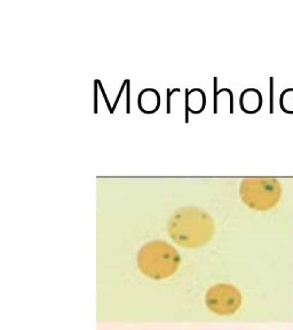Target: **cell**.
I'll return each instance as SVG.
<instances>
[{
  "label": "cell",
  "mask_w": 293,
  "mask_h": 330,
  "mask_svg": "<svg viewBox=\"0 0 293 330\" xmlns=\"http://www.w3.org/2000/svg\"><path fill=\"white\" fill-rule=\"evenodd\" d=\"M207 307L215 314L229 315L235 313L241 305V295L229 284H216L206 293Z\"/></svg>",
  "instance_id": "cell-4"
},
{
  "label": "cell",
  "mask_w": 293,
  "mask_h": 330,
  "mask_svg": "<svg viewBox=\"0 0 293 330\" xmlns=\"http://www.w3.org/2000/svg\"><path fill=\"white\" fill-rule=\"evenodd\" d=\"M138 265L140 271L148 278L161 280L175 273L180 265V256L169 243L151 241L139 251Z\"/></svg>",
  "instance_id": "cell-2"
},
{
  "label": "cell",
  "mask_w": 293,
  "mask_h": 330,
  "mask_svg": "<svg viewBox=\"0 0 293 330\" xmlns=\"http://www.w3.org/2000/svg\"><path fill=\"white\" fill-rule=\"evenodd\" d=\"M167 230L175 243L192 249L212 240L214 222L211 216L200 209L183 207L169 217Z\"/></svg>",
  "instance_id": "cell-1"
},
{
  "label": "cell",
  "mask_w": 293,
  "mask_h": 330,
  "mask_svg": "<svg viewBox=\"0 0 293 330\" xmlns=\"http://www.w3.org/2000/svg\"><path fill=\"white\" fill-rule=\"evenodd\" d=\"M140 107L141 109L146 112H151L158 108L159 104V96L158 94L151 91V89H146L141 93L140 95Z\"/></svg>",
  "instance_id": "cell-5"
},
{
  "label": "cell",
  "mask_w": 293,
  "mask_h": 330,
  "mask_svg": "<svg viewBox=\"0 0 293 330\" xmlns=\"http://www.w3.org/2000/svg\"><path fill=\"white\" fill-rule=\"evenodd\" d=\"M239 195L251 209L268 210L277 203L280 193L278 183L274 179L247 178L241 183Z\"/></svg>",
  "instance_id": "cell-3"
}]
</instances>
